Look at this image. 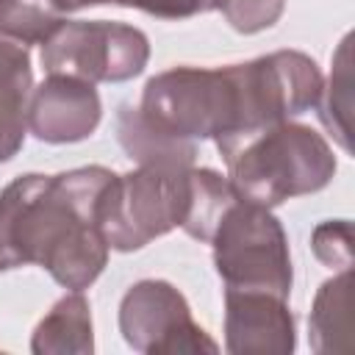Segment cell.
<instances>
[{
	"mask_svg": "<svg viewBox=\"0 0 355 355\" xmlns=\"http://www.w3.org/2000/svg\"><path fill=\"white\" fill-rule=\"evenodd\" d=\"M313 252L316 258L330 266V269H349L352 266V247H349V222L347 219H336V222H324L313 230Z\"/></svg>",
	"mask_w": 355,
	"mask_h": 355,
	"instance_id": "18",
	"label": "cell"
},
{
	"mask_svg": "<svg viewBox=\"0 0 355 355\" xmlns=\"http://www.w3.org/2000/svg\"><path fill=\"white\" fill-rule=\"evenodd\" d=\"M61 19V0H0V44H42Z\"/></svg>",
	"mask_w": 355,
	"mask_h": 355,
	"instance_id": "15",
	"label": "cell"
},
{
	"mask_svg": "<svg viewBox=\"0 0 355 355\" xmlns=\"http://www.w3.org/2000/svg\"><path fill=\"white\" fill-rule=\"evenodd\" d=\"M119 330L136 352H216V344L194 324L183 294L164 280L130 286L119 305Z\"/></svg>",
	"mask_w": 355,
	"mask_h": 355,
	"instance_id": "8",
	"label": "cell"
},
{
	"mask_svg": "<svg viewBox=\"0 0 355 355\" xmlns=\"http://www.w3.org/2000/svg\"><path fill=\"white\" fill-rule=\"evenodd\" d=\"M349 269H341L336 277L322 283L313 311H311V344L316 352H338L349 347Z\"/></svg>",
	"mask_w": 355,
	"mask_h": 355,
	"instance_id": "13",
	"label": "cell"
},
{
	"mask_svg": "<svg viewBox=\"0 0 355 355\" xmlns=\"http://www.w3.org/2000/svg\"><path fill=\"white\" fill-rule=\"evenodd\" d=\"M147 130L166 141L194 144L241 128V92L230 67H175L147 80L136 108Z\"/></svg>",
	"mask_w": 355,
	"mask_h": 355,
	"instance_id": "3",
	"label": "cell"
},
{
	"mask_svg": "<svg viewBox=\"0 0 355 355\" xmlns=\"http://www.w3.org/2000/svg\"><path fill=\"white\" fill-rule=\"evenodd\" d=\"M100 3H119V0H61L64 11H78V8H86V6H100Z\"/></svg>",
	"mask_w": 355,
	"mask_h": 355,
	"instance_id": "20",
	"label": "cell"
},
{
	"mask_svg": "<svg viewBox=\"0 0 355 355\" xmlns=\"http://www.w3.org/2000/svg\"><path fill=\"white\" fill-rule=\"evenodd\" d=\"M349 42L352 36H344L336 58H333V72L327 86L322 83L316 108L322 125L336 136V141L349 153V119H352V58H349Z\"/></svg>",
	"mask_w": 355,
	"mask_h": 355,
	"instance_id": "16",
	"label": "cell"
},
{
	"mask_svg": "<svg viewBox=\"0 0 355 355\" xmlns=\"http://www.w3.org/2000/svg\"><path fill=\"white\" fill-rule=\"evenodd\" d=\"M31 92L33 75L28 50L0 44V164L14 158L25 141Z\"/></svg>",
	"mask_w": 355,
	"mask_h": 355,
	"instance_id": "11",
	"label": "cell"
},
{
	"mask_svg": "<svg viewBox=\"0 0 355 355\" xmlns=\"http://www.w3.org/2000/svg\"><path fill=\"white\" fill-rule=\"evenodd\" d=\"M227 352L286 355L294 349V319L286 300L266 291L225 288Z\"/></svg>",
	"mask_w": 355,
	"mask_h": 355,
	"instance_id": "10",
	"label": "cell"
},
{
	"mask_svg": "<svg viewBox=\"0 0 355 355\" xmlns=\"http://www.w3.org/2000/svg\"><path fill=\"white\" fill-rule=\"evenodd\" d=\"M150 58L147 36L125 22L61 19L42 42L47 75H69L89 83H119L136 78Z\"/></svg>",
	"mask_w": 355,
	"mask_h": 355,
	"instance_id": "6",
	"label": "cell"
},
{
	"mask_svg": "<svg viewBox=\"0 0 355 355\" xmlns=\"http://www.w3.org/2000/svg\"><path fill=\"white\" fill-rule=\"evenodd\" d=\"M286 0H222V14L239 33H258L272 28L283 14Z\"/></svg>",
	"mask_w": 355,
	"mask_h": 355,
	"instance_id": "17",
	"label": "cell"
},
{
	"mask_svg": "<svg viewBox=\"0 0 355 355\" xmlns=\"http://www.w3.org/2000/svg\"><path fill=\"white\" fill-rule=\"evenodd\" d=\"M31 349L36 355L44 352H92V308L80 291H69L61 297L50 313L33 330Z\"/></svg>",
	"mask_w": 355,
	"mask_h": 355,
	"instance_id": "12",
	"label": "cell"
},
{
	"mask_svg": "<svg viewBox=\"0 0 355 355\" xmlns=\"http://www.w3.org/2000/svg\"><path fill=\"white\" fill-rule=\"evenodd\" d=\"M119 6L139 8L158 19H186L222 6V0H119Z\"/></svg>",
	"mask_w": 355,
	"mask_h": 355,
	"instance_id": "19",
	"label": "cell"
},
{
	"mask_svg": "<svg viewBox=\"0 0 355 355\" xmlns=\"http://www.w3.org/2000/svg\"><path fill=\"white\" fill-rule=\"evenodd\" d=\"M236 200L239 194L227 178L216 175L214 169H189V208L180 227L191 239L211 241L216 225Z\"/></svg>",
	"mask_w": 355,
	"mask_h": 355,
	"instance_id": "14",
	"label": "cell"
},
{
	"mask_svg": "<svg viewBox=\"0 0 355 355\" xmlns=\"http://www.w3.org/2000/svg\"><path fill=\"white\" fill-rule=\"evenodd\" d=\"M214 263L225 288L266 291L288 300L291 258L280 222L269 208L236 200L214 230Z\"/></svg>",
	"mask_w": 355,
	"mask_h": 355,
	"instance_id": "5",
	"label": "cell"
},
{
	"mask_svg": "<svg viewBox=\"0 0 355 355\" xmlns=\"http://www.w3.org/2000/svg\"><path fill=\"white\" fill-rule=\"evenodd\" d=\"M186 164H139L114 175L97 205V225L111 250H139L180 227L189 208Z\"/></svg>",
	"mask_w": 355,
	"mask_h": 355,
	"instance_id": "4",
	"label": "cell"
},
{
	"mask_svg": "<svg viewBox=\"0 0 355 355\" xmlns=\"http://www.w3.org/2000/svg\"><path fill=\"white\" fill-rule=\"evenodd\" d=\"M100 122V97L94 83L47 75V80L31 92L28 103V130L50 144L80 141L94 133Z\"/></svg>",
	"mask_w": 355,
	"mask_h": 355,
	"instance_id": "9",
	"label": "cell"
},
{
	"mask_svg": "<svg viewBox=\"0 0 355 355\" xmlns=\"http://www.w3.org/2000/svg\"><path fill=\"white\" fill-rule=\"evenodd\" d=\"M111 178L105 166H80L11 180L0 194V272L39 263L69 291L92 286L111 250L97 225Z\"/></svg>",
	"mask_w": 355,
	"mask_h": 355,
	"instance_id": "1",
	"label": "cell"
},
{
	"mask_svg": "<svg viewBox=\"0 0 355 355\" xmlns=\"http://www.w3.org/2000/svg\"><path fill=\"white\" fill-rule=\"evenodd\" d=\"M216 147L236 194L263 208L313 194L336 175L330 144L313 128L288 119L225 133L216 139Z\"/></svg>",
	"mask_w": 355,
	"mask_h": 355,
	"instance_id": "2",
	"label": "cell"
},
{
	"mask_svg": "<svg viewBox=\"0 0 355 355\" xmlns=\"http://www.w3.org/2000/svg\"><path fill=\"white\" fill-rule=\"evenodd\" d=\"M233 69L241 92L239 130L291 119L316 105L322 92L316 61L300 50H277L247 64H233Z\"/></svg>",
	"mask_w": 355,
	"mask_h": 355,
	"instance_id": "7",
	"label": "cell"
}]
</instances>
